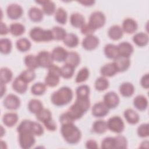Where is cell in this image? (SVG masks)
I'll list each match as a JSON object with an SVG mask.
<instances>
[{
	"mask_svg": "<svg viewBox=\"0 0 149 149\" xmlns=\"http://www.w3.org/2000/svg\"><path fill=\"white\" fill-rule=\"evenodd\" d=\"M138 28L137 22L132 18H126L122 23V30L127 34L134 33Z\"/></svg>",
	"mask_w": 149,
	"mask_h": 149,
	"instance_id": "cell-18",
	"label": "cell"
},
{
	"mask_svg": "<svg viewBox=\"0 0 149 149\" xmlns=\"http://www.w3.org/2000/svg\"><path fill=\"white\" fill-rule=\"evenodd\" d=\"M100 73L104 77H112L114 76L118 71L113 62L105 64L100 69Z\"/></svg>",
	"mask_w": 149,
	"mask_h": 149,
	"instance_id": "cell-23",
	"label": "cell"
},
{
	"mask_svg": "<svg viewBox=\"0 0 149 149\" xmlns=\"http://www.w3.org/2000/svg\"><path fill=\"white\" fill-rule=\"evenodd\" d=\"M134 43L139 47H145L148 43V36L147 34L140 32L135 34L132 38Z\"/></svg>",
	"mask_w": 149,
	"mask_h": 149,
	"instance_id": "cell-25",
	"label": "cell"
},
{
	"mask_svg": "<svg viewBox=\"0 0 149 149\" xmlns=\"http://www.w3.org/2000/svg\"><path fill=\"white\" fill-rule=\"evenodd\" d=\"M73 98V91L68 87H62L54 92L51 97L52 103L57 106L61 107L69 103Z\"/></svg>",
	"mask_w": 149,
	"mask_h": 149,
	"instance_id": "cell-3",
	"label": "cell"
},
{
	"mask_svg": "<svg viewBox=\"0 0 149 149\" xmlns=\"http://www.w3.org/2000/svg\"><path fill=\"white\" fill-rule=\"evenodd\" d=\"M24 64L28 69L34 70L39 67L37 56L34 55L29 54L24 57Z\"/></svg>",
	"mask_w": 149,
	"mask_h": 149,
	"instance_id": "cell-36",
	"label": "cell"
},
{
	"mask_svg": "<svg viewBox=\"0 0 149 149\" xmlns=\"http://www.w3.org/2000/svg\"><path fill=\"white\" fill-rule=\"evenodd\" d=\"M109 109L104 103V102H98L93 106L91 109L92 115L96 118H102L105 116L109 112Z\"/></svg>",
	"mask_w": 149,
	"mask_h": 149,
	"instance_id": "cell-14",
	"label": "cell"
},
{
	"mask_svg": "<svg viewBox=\"0 0 149 149\" xmlns=\"http://www.w3.org/2000/svg\"><path fill=\"white\" fill-rule=\"evenodd\" d=\"M65 63L71 65L73 68L77 67L80 62V58L78 53L74 51L68 52V56L65 60Z\"/></svg>",
	"mask_w": 149,
	"mask_h": 149,
	"instance_id": "cell-32",
	"label": "cell"
},
{
	"mask_svg": "<svg viewBox=\"0 0 149 149\" xmlns=\"http://www.w3.org/2000/svg\"><path fill=\"white\" fill-rule=\"evenodd\" d=\"M134 90L133 84L130 82H124L119 86V92L125 97H131L134 94Z\"/></svg>",
	"mask_w": 149,
	"mask_h": 149,
	"instance_id": "cell-26",
	"label": "cell"
},
{
	"mask_svg": "<svg viewBox=\"0 0 149 149\" xmlns=\"http://www.w3.org/2000/svg\"><path fill=\"white\" fill-rule=\"evenodd\" d=\"M30 38L36 42H48L53 40L51 30H44L40 27H35L29 32Z\"/></svg>",
	"mask_w": 149,
	"mask_h": 149,
	"instance_id": "cell-4",
	"label": "cell"
},
{
	"mask_svg": "<svg viewBox=\"0 0 149 149\" xmlns=\"http://www.w3.org/2000/svg\"><path fill=\"white\" fill-rule=\"evenodd\" d=\"M13 77V73L11 70L8 68L3 67L1 69L0 80L1 83L6 84L10 82Z\"/></svg>",
	"mask_w": 149,
	"mask_h": 149,
	"instance_id": "cell-35",
	"label": "cell"
},
{
	"mask_svg": "<svg viewBox=\"0 0 149 149\" xmlns=\"http://www.w3.org/2000/svg\"><path fill=\"white\" fill-rule=\"evenodd\" d=\"M141 86L144 88H148L149 87V76L148 73L144 74L140 80Z\"/></svg>",
	"mask_w": 149,
	"mask_h": 149,
	"instance_id": "cell-56",
	"label": "cell"
},
{
	"mask_svg": "<svg viewBox=\"0 0 149 149\" xmlns=\"http://www.w3.org/2000/svg\"><path fill=\"white\" fill-rule=\"evenodd\" d=\"M90 107V101L89 97H76L74 103L69 107L66 113L74 121L75 120L80 119L84 113L87 111Z\"/></svg>",
	"mask_w": 149,
	"mask_h": 149,
	"instance_id": "cell-1",
	"label": "cell"
},
{
	"mask_svg": "<svg viewBox=\"0 0 149 149\" xmlns=\"http://www.w3.org/2000/svg\"><path fill=\"white\" fill-rule=\"evenodd\" d=\"M51 31L53 40L57 41L63 40L67 34L66 30L60 26H54L51 29Z\"/></svg>",
	"mask_w": 149,
	"mask_h": 149,
	"instance_id": "cell-39",
	"label": "cell"
},
{
	"mask_svg": "<svg viewBox=\"0 0 149 149\" xmlns=\"http://www.w3.org/2000/svg\"><path fill=\"white\" fill-rule=\"evenodd\" d=\"M104 51L106 57L109 59L114 60L119 56L117 45L113 44H108L105 45Z\"/></svg>",
	"mask_w": 149,
	"mask_h": 149,
	"instance_id": "cell-22",
	"label": "cell"
},
{
	"mask_svg": "<svg viewBox=\"0 0 149 149\" xmlns=\"http://www.w3.org/2000/svg\"><path fill=\"white\" fill-rule=\"evenodd\" d=\"M107 129V123L104 120H95L93 124V130L97 134H103Z\"/></svg>",
	"mask_w": 149,
	"mask_h": 149,
	"instance_id": "cell-33",
	"label": "cell"
},
{
	"mask_svg": "<svg viewBox=\"0 0 149 149\" xmlns=\"http://www.w3.org/2000/svg\"><path fill=\"white\" fill-rule=\"evenodd\" d=\"M107 127L111 132L119 134L121 133L125 129V124L120 117L119 116H113L111 117L108 121Z\"/></svg>",
	"mask_w": 149,
	"mask_h": 149,
	"instance_id": "cell-8",
	"label": "cell"
},
{
	"mask_svg": "<svg viewBox=\"0 0 149 149\" xmlns=\"http://www.w3.org/2000/svg\"><path fill=\"white\" fill-rule=\"evenodd\" d=\"M23 13L22 7L17 3L9 5L6 9L8 17L12 20H16L20 18Z\"/></svg>",
	"mask_w": 149,
	"mask_h": 149,
	"instance_id": "cell-12",
	"label": "cell"
},
{
	"mask_svg": "<svg viewBox=\"0 0 149 149\" xmlns=\"http://www.w3.org/2000/svg\"><path fill=\"white\" fill-rule=\"evenodd\" d=\"M33 122V121L28 120V119H24L22 120L20 123L19 126L17 127V132L18 133L24 132H31Z\"/></svg>",
	"mask_w": 149,
	"mask_h": 149,
	"instance_id": "cell-47",
	"label": "cell"
},
{
	"mask_svg": "<svg viewBox=\"0 0 149 149\" xmlns=\"http://www.w3.org/2000/svg\"><path fill=\"white\" fill-rule=\"evenodd\" d=\"M36 116L38 120L44 123L52 119V113L48 109L43 108L41 111L36 114Z\"/></svg>",
	"mask_w": 149,
	"mask_h": 149,
	"instance_id": "cell-43",
	"label": "cell"
},
{
	"mask_svg": "<svg viewBox=\"0 0 149 149\" xmlns=\"http://www.w3.org/2000/svg\"><path fill=\"white\" fill-rule=\"evenodd\" d=\"M70 22L73 27L81 28L85 23L84 17L81 13L77 12L73 13L70 17Z\"/></svg>",
	"mask_w": 149,
	"mask_h": 149,
	"instance_id": "cell-30",
	"label": "cell"
},
{
	"mask_svg": "<svg viewBox=\"0 0 149 149\" xmlns=\"http://www.w3.org/2000/svg\"><path fill=\"white\" fill-rule=\"evenodd\" d=\"M3 127L1 126V137H2L3 136Z\"/></svg>",
	"mask_w": 149,
	"mask_h": 149,
	"instance_id": "cell-62",
	"label": "cell"
},
{
	"mask_svg": "<svg viewBox=\"0 0 149 149\" xmlns=\"http://www.w3.org/2000/svg\"><path fill=\"white\" fill-rule=\"evenodd\" d=\"M19 143L23 149H29L33 147L36 143L35 136L29 132L19 133Z\"/></svg>",
	"mask_w": 149,
	"mask_h": 149,
	"instance_id": "cell-7",
	"label": "cell"
},
{
	"mask_svg": "<svg viewBox=\"0 0 149 149\" xmlns=\"http://www.w3.org/2000/svg\"><path fill=\"white\" fill-rule=\"evenodd\" d=\"M48 69V73L45 77V84L49 87H55L59 83V78L61 76V68L52 64Z\"/></svg>",
	"mask_w": 149,
	"mask_h": 149,
	"instance_id": "cell-5",
	"label": "cell"
},
{
	"mask_svg": "<svg viewBox=\"0 0 149 149\" xmlns=\"http://www.w3.org/2000/svg\"><path fill=\"white\" fill-rule=\"evenodd\" d=\"M36 3L42 5V10L47 15H51L55 12L56 6L55 3L51 1H36Z\"/></svg>",
	"mask_w": 149,
	"mask_h": 149,
	"instance_id": "cell-20",
	"label": "cell"
},
{
	"mask_svg": "<svg viewBox=\"0 0 149 149\" xmlns=\"http://www.w3.org/2000/svg\"><path fill=\"white\" fill-rule=\"evenodd\" d=\"M115 137V149H125L127 147V141L126 138L122 135H118Z\"/></svg>",
	"mask_w": 149,
	"mask_h": 149,
	"instance_id": "cell-50",
	"label": "cell"
},
{
	"mask_svg": "<svg viewBox=\"0 0 149 149\" xmlns=\"http://www.w3.org/2000/svg\"><path fill=\"white\" fill-rule=\"evenodd\" d=\"M12 86L13 89L19 94H23L26 93L28 88L27 83L24 81L19 76H17L15 79Z\"/></svg>",
	"mask_w": 149,
	"mask_h": 149,
	"instance_id": "cell-19",
	"label": "cell"
},
{
	"mask_svg": "<svg viewBox=\"0 0 149 149\" xmlns=\"http://www.w3.org/2000/svg\"><path fill=\"white\" fill-rule=\"evenodd\" d=\"M46 90V84L41 82L36 83L31 87V92L35 95H41L44 94Z\"/></svg>",
	"mask_w": 149,
	"mask_h": 149,
	"instance_id": "cell-42",
	"label": "cell"
},
{
	"mask_svg": "<svg viewBox=\"0 0 149 149\" xmlns=\"http://www.w3.org/2000/svg\"><path fill=\"white\" fill-rule=\"evenodd\" d=\"M99 39L98 38L93 35H88L86 36L84 38H83L81 44L83 48L87 51H92L95 49L99 44Z\"/></svg>",
	"mask_w": 149,
	"mask_h": 149,
	"instance_id": "cell-13",
	"label": "cell"
},
{
	"mask_svg": "<svg viewBox=\"0 0 149 149\" xmlns=\"http://www.w3.org/2000/svg\"><path fill=\"white\" fill-rule=\"evenodd\" d=\"M89 74L90 72L88 69L86 67H83L78 72L75 79V81L78 83L85 81L88 78Z\"/></svg>",
	"mask_w": 149,
	"mask_h": 149,
	"instance_id": "cell-48",
	"label": "cell"
},
{
	"mask_svg": "<svg viewBox=\"0 0 149 149\" xmlns=\"http://www.w3.org/2000/svg\"><path fill=\"white\" fill-rule=\"evenodd\" d=\"M45 128L49 131L54 132L56 129V124L52 118L44 123Z\"/></svg>",
	"mask_w": 149,
	"mask_h": 149,
	"instance_id": "cell-55",
	"label": "cell"
},
{
	"mask_svg": "<svg viewBox=\"0 0 149 149\" xmlns=\"http://www.w3.org/2000/svg\"><path fill=\"white\" fill-rule=\"evenodd\" d=\"M137 133L138 136L141 138L147 137L149 136L148 124L143 123L140 125L137 128Z\"/></svg>",
	"mask_w": 149,
	"mask_h": 149,
	"instance_id": "cell-52",
	"label": "cell"
},
{
	"mask_svg": "<svg viewBox=\"0 0 149 149\" xmlns=\"http://www.w3.org/2000/svg\"><path fill=\"white\" fill-rule=\"evenodd\" d=\"M113 62L115 64L118 72H123L127 70L130 65L129 58L122 56H119L116 59H114Z\"/></svg>",
	"mask_w": 149,
	"mask_h": 149,
	"instance_id": "cell-15",
	"label": "cell"
},
{
	"mask_svg": "<svg viewBox=\"0 0 149 149\" xmlns=\"http://www.w3.org/2000/svg\"><path fill=\"white\" fill-rule=\"evenodd\" d=\"M78 2H79L80 3H81L83 5L88 6L93 5L95 3V1L93 0H84V1H78Z\"/></svg>",
	"mask_w": 149,
	"mask_h": 149,
	"instance_id": "cell-59",
	"label": "cell"
},
{
	"mask_svg": "<svg viewBox=\"0 0 149 149\" xmlns=\"http://www.w3.org/2000/svg\"><path fill=\"white\" fill-rule=\"evenodd\" d=\"M19 76L24 81L29 83L34 80L36 77V74L34 70L27 69L23 70Z\"/></svg>",
	"mask_w": 149,
	"mask_h": 149,
	"instance_id": "cell-46",
	"label": "cell"
},
{
	"mask_svg": "<svg viewBox=\"0 0 149 149\" xmlns=\"http://www.w3.org/2000/svg\"><path fill=\"white\" fill-rule=\"evenodd\" d=\"M67 16L66 11L62 8H59L55 12V20L61 24H65L66 23Z\"/></svg>",
	"mask_w": 149,
	"mask_h": 149,
	"instance_id": "cell-44",
	"label": "cell"
},
{
	"mask_svg": "<svg viewBox=\"0 0 149 149\" xmlns=\"http://www.w3.org/2000/svg\"><path fill=\"white\" fill-rule=\"evenodd\" d=\"M109 81L107 80V79L105 78V77L101 76L98 77L94 83L95 88L97 90L101 91L105 90L108 87H109Z\"/></svg>",
	"mask_w": 149,
	"mask_h": 149,
	"instance_id": "cell-41",
	"label": "cell"
},
{
	"mask_svg": "<svg viewBox=\"0 0 149 149\" xmlns=\"http://www.w3.org/2000/svg\"><path fill=\"white\" fill-rule=\"evenodd\" d=\"M119 97L114 91H109L104 95V103L110 109H113L119 104Z\"/></svg>",
	"mask_w": 149,
	"mask_h": 149,
	"instance_id": "cell-11",
	"label": "cell"
},
{
	"mask_svg": "<svg viewBox=\"0 0 149 149\" xmlns=\"http://www.w3.org/2000/svg\"><path fill=\"white\" fill-rule=\"evenodd\" d=\"M74 68L65 63L63 66L61 68V76L66 79L71 78L74 74Z\"/></svg>",
	"mask_w": 149,
	"mask_h": 149,
	"instance_id": "cell-45",
	"label": "cell"
},
{
	"mask_svg": "<svg viewBox=\"0 0 149 149\" xmlns=\"http://www.w3.org/2000/svg\"><path fill=\"white\" fill-rule=\"evenodd\" d=\"M106 22V17L104 14L101 11L93 12L89 17L88 24L95 30L103 27Z\"/></svg>",
	"mask_w": 149,
	"mask_h": 149,
	"instance_id": "cell-6",
	"label": "cell"
},
{
	"mask_svg": "<svg viewBox=\"0 0 149 149\" xmlns=\"http://www.w3.org/2000/svg\"><path fill=\"white\" fill-rule=\"evenodd\" d=\"M90 90V87L87 85L83 84L77 87L76 90V97L87 98L89 97Z\"/></svg>",
	"mask_w": 149,
	"mask_h": 149,
	"instance_id": "cell-49",
	"label": "cell"
},
{
	"mask_svg": "<svg viewBox=\"0 0 149 149\" xmlns=\"http://www.w3.org/2000/svg\"><path fill=\"white\" fill-rule=\"evenodd\" d=\"M31 132L34 136H40L44 133V129L39 123L33 121Z\"/></svg>",
	"mask_w": 149,
	"mask_h": 149,
	"instance_id": "cell-53",
	"label": "cell"
},
{
	"mask_svg": "<svg viewBox=\"0 0 149 149\" xmlns=\"http://www.w3.org/2000/svg\"><path fill=\"white\" fill-rule=\"evenodd\" d=\"M61 133L64 140L70 144L78 143L81 137V133L80 129L73 123L61 125Z\"/></svg>",
	"mask_w": 149,
	"mask_h": 149,
	"instance_id": "cell-2",
	"label": "cell"
},
{
	"mask_svg": "<svg viewBox=\"0 0 149 149\" xmlns=\"http://www.w3.org/2000/svg\"><path fill=\"white\" fill-rule=\"evenodd\" d=\"M81 33L83 34L88 36V35H91L93 34V33L95 31L89 24L88 23H84L82 27L80 28Z\"/></svg>",
	"mask_w": 149,
	"mask_h": 149,
	"instance_id": "cell-54",
	"label": "cell"
},
{
	"mask_svg": "<svg viewBox=\"0 0 149 149\" xmlns=\"http://www.w3.org/2000/svg\"><path fill=\"white\" fill-rule=\"evenodd\" d=\"M19 117L16 113L9 112L3 115L2 117V122L7 127H13L17 122Z\"/></svg>",
	"mask_w": 149,
	"mask_h": 149,
	"instance_id": "cell-27",
	"label": "cell"
},
{
	"mask_svg": "<svg viewBox=\"0 0 149 149\" xmlns=\"http://www.w3.org/2000/svg\"><path fill=\"white\" fill-rule=\"evenodd\" d=\"M28 108L30 112L36 114L44 108L42 103L40 100L37 99H32L29 102Z\"/></svg>",
	"mask_w": 149,
	"mask_h": 149,
	"instance_id": "cell-34",
	"label": "cell"
},
{
	"mask_svg": "<svg viewBox=\"0 0 149 149\" xmlns=\"http://www.w3.org/2000/svg\"><path fill=\"white\" fill-rule=\"evenodd\" d=\"M133 105L138 110L143 111L147 108L148 100L143 95H138L133 99Z\"/></svg>",
	"mask_w": 149,
	"mask_h": 149,
	"instance_id": "cell-29",
	"label": "cell"
},
{
	"mask_svg": "<svg viewBox=\"0 0 149 149\" xmlns=\"http://www.w3.org/2000/svg\"><path fill=\"white\" fill-rule=\"evenodd\" d=\"M9 31V29L7 27L6 24L1 22V30H0V34L1 35H6Z\"/></svg>",
	"mask_w": 149,
	"mask_h": 149,
	"instance_id": "cell-58",
	"label": "cell"
},
{
	"mask_svg": "<svg viewBox=\"0 0 149 149\" xmlns=\"http://www.w3.org/2000/svg\"><path fill=\"white\" fill-rule=\"evenodd\" d=\"M123 115L127 122L131 125H135L137 123L140 119L139 114L134 110L131 108L126 109L124 111Z\"/></svg>",
	"mask_w": 149,
	"mask_h": 149,
	"instance_id": "cell-24",
	"label": "cell"
},
{
	"mask_svg": "<svg viewBox=\"0 0 149 149\" xmlns=\"http://www.w3.org/2000/svg\"><path fill=\"white\" fill-rule=\"evenodd\" d=\"M20 100L15 94H9L3 100V106L8 109L16 110L20 106Z\"/></svg>",
	"mask_w": 149,
	"mask_h": 149,
	"instance_id": "cell-10",
	"label": "cell"
},
{
	"mask_svg": "<svg viewBox=\"0 0 149 149\" xmlns=\"http://www.w3.org/2000/svg\"><path fill=\"white\" fill-rule=\"evenodd\" d=\"M145 145L148 146V140H146V141H143V142H141V143L140 144V148H146V147H145Z\"/></svg>",
	"mask_w": 149,
	"mask_h": 149,
	"instance_id": "cell-61",
	"label": "cell"
},
{
	"mask_svg": "<svg viewBox=\"0 0 149 149\" xmlns=\"http://www.w3.org/2000/svg\"><path fill=\"white\" fill-rule=\"evenodd\" d=\"M63 44L69 48H74L77 47L79 42V39L77 35L73 33L66 34L63 40Z\"/></svg>",
	"mask_w": 149,
	"mask_h": 149,
	"instance_id": "cell-31",
	"label": "cell"
},
{
	"mask_svg": "<svg viewBox=\"0 0 149 149\" xmlns=\"http://www.w3.org/2000/svg\"><path fill=\"white\" fill-rule=\"evenodd\" d=\"M9 32L14 36H20L25 31V27L19 23H13L9 26Z\"/></svg>",
	"mask_w": 149,
	"mask_h": 149,
	"instance_id": "cell-37",
	"label": "cell"
},
{
	"mask_svg": "<svg viewBox=\"0 0 149 149\" xmlns=\"http://www.w3.org/2000/svg\"><path fill=\"white\" fill-rule=\"evenodd\" d=\"M68 54V51L64 48L59 46L54 48L51 52V55L53 60L58 62H62L65 61Z\"/></svg>",
	"mask_w": 149,
	"mask_h": 149,
	"instance_id": "cell-17",
	"label": "cell"
},
{
	"mask_svg": "<svg viewBox=\"0 0 149 149\" xmlns=\"http://www.w3.org/2000/svg\"><path fill=\"white\" fill-rule=\"evenodd\" d=\"M12 48L11 40L9 38H3L0 40V51L3 54L6 55L10 52Z\"/></svg>",
	"mask_w": 149,
	"mask_h": 149,
	"instance_id": "cell-40",
	"label": "cell"
},
{
	"mask_svg": "<svg viewBox=\"0 0 149 149\" xmlns=\"http://www.w3.org/2000/svg\"><path fill=\"white\" fill-rule=\"evenodd\" d=\"M101 148L104 149H115V140L114 137H107L101 142Z\"/></svg>",
	"mask_w": 149,
	"mask_h": 149,
	"instance_id": "cell-51",
	"label": "cell"
},
{
	"mask_svg": "<svg viewBox=\"0 0 149 149\" xmlns=\"http://www.w3.org/2000/svg\"><path fill=\"white\" fill-rule=\"evenodd\" d=\"M6 90V86L5 84L1 83V97H2L3 94L5 93Z\"/></svg>",
	"mask_w": 149,
	"mask_h": 149,
	"instance_id": "cell-60",
	"label": "cell"
},
{
	"mask_svg": "<svg viewBox=\"0 0 149 149\" xmlns=\"http://www.w3.org/2000/svg\"><path fill=\"white\" fill-rule=\"evenodd\" d=\"M117 47L119 56L129 58L134 51L133 45L127 41H123L119 43L117 45Z\"/></svg>",
	"mask_w": 149,
	"mask_h": 149,
	"instance_id": "cell-16",
	"label": "cell"
},
{
	"mask_svg": "<svg viewBox=\"0 0 149 149\" xmlns=\"http://www.w3.org/2000/svg\"><path fill=\"white\" fill-rule=\"evenodd\" d=\"M86 147L87 148H90V149H97L98 148V146L96 141L90 139L86 141Z\"/></svg>",
	"mask_w": 149,
	"mask_h": 149,
	"instance_id": "cell-57",
	"label": "cell"
},
{
	"mask_svg": "<svg viewBox=\"0 0 149 149\" xmlns=\"http://www.w3.org/2000/svg\"><path fill=\"white\" fill-rule=\"evenodd\" d=\"M38 65L44 68H48L53 64V58L51 53L47 51H41L36 55Z\"/></svg>",
	"mask_w": 149,
	"mask_h": 149,
	"instance_id": "cell-9",
	"label": "cell"
},
{
	"mask_svg": "<svg viewBox=\"0 0 149 149\" xmlns=\"http://www.w3.org/2000/svg\"><path fill=\"white\" fill-rule=\"evenodd\" d=\"M44 13L40 8L33 6L30 8L28 12V16L30 19L34 22H40L43 19Z\"/></svg>",
	"mask_w": 149,
	"mask_h": 149,
	"instance_id": "cell-21",
	"label": "cell"
},
{
	"mask_svg": "<svg viewBox=\"0 0 149 149\" xmlns=\"http://www.w3.org/2000/svg\"><path fill=\"white\" fill-rule=\"evenodd\" d=\"M123 34V31L121 27L118 25H113L109 27L108 31L109 37L113 40L120 39Z\"/></svg>",
	"mask_w": 149,
	"mask_h": 149,
	"instance_id": "cell-28",
	"label": "cell"
},
{
	"mask_svg": "<svg viewBox=\"0 0 149 149\" xmlns=\"http://www.w3.org/2000/svg\"><path fill=\"white\" fill-rule=\"evenodd\" d=\"M16 46L17 49L20 52H26L29 51L31 46L30 41L26 38H21L16 41Z\"/></svg>",
	"mask_w": 149,
	"mask_h": 149,
	"instance_id": "cell-38",
	"label": "cell"
}]
</instances>
